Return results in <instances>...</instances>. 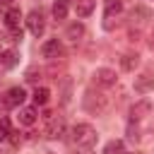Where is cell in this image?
Returning <instances> with one entry per match:
<instances>
[{"mask_svg":"<svg viewBox=\"0 0 154 154\" xmlns=\"http://www.w3.org/2000/svg\"><path fill=\"white\" fill-rule=\"evenodd\" d=\"M96 130L91 128V125H87V123H79V125H75L72 128V137H70V142L77 147V149H91L94 144H96Z\"/></svg>","mask_w":154,"mask_h":154,"instance_id":"1","label":"cell"},{"mask_svg":"<svg viewBox=\"0 0 154 154\" xmlns=\"http://www.w3.org/2000/svg\"><path fill=\"white\" fill-rule=\"evenodd\" d=\"M82 106H84V111H87V113H91V116H101V113L108 108V99H106L103 94H99V91L89 89V91L84 94Z\"/></svg>","mask_w":154,"mask_h":154,"instance_id":"2","label":"cell"},{"mask_svg":"<svg viewBox=\"0 0 154 154\" xmlns=\"http://www.w3.org/2000/svg\"><path fill=\"white\" fill-rule=\"evenodd\" d=\"M22 12L17 10V7H10L7 10V14H5V26L10 29V34L14 36V38H22Z\"/></svg>","mask_w":154,"mask_h":154,"instance_id":"3","label":"cell"},{"mask_svg":"<svg viewBox=\"0 0 154 154\" xmlns=\"http://www.w3.org/2000/svg\"><path fill=\"white\" fill-rule=\"evenodd\" d=\"M26 26H29V31L38 38L41 34H43V29H46V22H43V14L38 12V10H31L29 14H26Z\"/></svg>","mask_w":154,"mask_h":154,"instance_id":"4","label":"cell"},{"mask_svg":"<svg viewBox=\"0 0 154 154\" xmlns=\"http://www.w3.org/2000/svg\"><path fill=\"white\" fill-rule=\"evenodd\" d=\"M116 70H111V67H99L96 72H94V82L96 84H101V87H113L116 84Z\"/></svg>","mask_w":154,"mask_h":154,"instance_id":"5","label":"cell"},{"mask_svg":"<svg viewBox=\"0 0 154 154\" xmlns=\"http://www.w3.org/2000/svg\"><path fill=\"white\" fill-rule=\"evenodd\" d=\"M24 99H26V94H24V89H22V87H10V89L5 91V101H7V106H10V108L22 106V103H24Z\"/></svg>","mask_w":154,"mask_h":154,"instance_id":"6","label":"cell"},{"mask_svg":"<svg viewBox=\"0 0 154 154\" xmlns=\"http://www.w3.org/2000/svg\"><path fill=\"white\" fill-rule=\"evenodd\" d=\"M41 53H43V58H60L63 55V43L58 41V38H51V41H46L43 43V48H41Z\"/></svg>","mask_w":154,"mask_h":154,"instance_id":"7","label":"cell"},{"mask_svg":"<svg viewBox=\"0 0 154 154\" xmlns=\"http://www.w3.org/2000/svg\"><path fill=\"white\" fill-rule=\"evenodd\" d=\"M149 111H152V103H149V101H137V103L130 108V118H132V120H140V118L149 116Z\"/></svg>","mask_w":154,"mask_h":154,"instance_id":"8","label":"cell"},{"mask_svg":"<svg viewBox=\"0 0 154 154\" xmlns=\"http://www.w3.org/2000/svg\"><path fill=\"white\" fill-rule=\"evenodd\" d=\"M48 123H51V125H48V137H51V140L63 137V132H65V123H63L60 118H51Z\"/></svg>","mask_w":154,"mask_h":154,"instance_id":"9","label":"cell"},{"mask_svg":"<svg viewBox=\"0 0 154 154\" xmlns=\"http://www.w3.org/2000/svg\"><path fill=\"white\" fill-rule=\"evenodd\" d=\"M17 118H19L22 125H34V123H36V108H34V106H26V108L19 111Z\"/></svg>","mask_w":154,"mask_h":154,"instance_id":"10","label":"cell"},{"mask_svg":"<svg viewBox=\"0 0 154 154\" xmlns=\"http://www.w3.org/2000/svg\"><path fill=\"white\" fill-rule=\"evenodd\" d=\"M152 87H154V77H152V75H142V77L135 79V91H140V94H144V91L152 89Z\"/></svg>","mask_w":154,"mask_h":154,"instance_id":"11","label":"cell"},{"mask_svg":"<svg viewBox=\"0 0 154 154\" xmlns=\"http://www.w3.org/2000/svg\"><path fill=\"white\" fill-rule=\"evenodd\" d=\"M96 7V0H77V17H89Z\"/></svg>","mask_w":154,"mask_h":154,"instance_id":"12","label":"cell"},{"mask_svg":"<svg viewBox=\"0 0 154 154\" xmlns=\"http://www.w3.org/2000/svg\"><path fill=\"white\" fill-rule=\"evenodd\" d=\"M48 96H51V91H48L46 87H36V89H34V103H36V106H46V103H48Z\"/></svg>","mask_w":154,"mask_h":154,"instance_id":"13","label":"cell"},{"mask_svg":"<svg viewBox=\"0 0 154 154\" xmlns=\"http://www.w3.org/2000/svg\"><path fill=\"white\" fill-rule=\"evenodd\" d=\"M137 63H140L137 53H125V55L120 58V65H123L125 70H135V67H137Z\"/></svg>","mask_w":154,"mask_h":154,"instance_id":"14","label":"cell"},{"mask_svg":"<svg viewBox=\"0 0 154 154\" xmlns=\"http://www.w3.org/2000/svg\"><path fill=\"white\" fill-rule=\"evenodd\" d=\"M53 17H55V19H65V17H67V0H55V5H53Z\"/></svg>","mask_w":154,"mask_h":154,"instance_id":"15","label":"cell"},{"mask_svg":"<svg viewBox=\"0 0 154 154\" xmlns=\"http://www.w3.org/2000/svg\"><path fill=\"white\" fill-rule=\"evenodd\" d=\"M84 36V26L82 24H70V29H67V38L70 41H79Z\"/></svg>","mask_w":154,"mask_h":154,"instance_id":"16","label":"cell"},{"mask_svg":"<svg viewBox=\"0 0 154 154\" xmlns=\"http://www.w3.org/2000/svg\"><path fill=\"white\" fill-rule=\"evenodd\" d=\"M103 5H106V17H113V14H118L123 10V2L120 0H106Z\"/></svg>","mask_w":154,"mask_h":154,"instance_id":"17","label":"cell"},{"mask_svg":"<svg viewBox=\"0 0 154 154\" xmlns=\"http://www.w3.org/2000/svg\"><path fill=\"white\" fill-rule=\"evenodd\" d=\"M103 154H123V142L120 140H111L103 147Z\"/></svg>","mask_w":154,"mask_h":154,"instance_id":"18","label":"cell"},{"mask_svg":"<svg viewBox=\"0 0 154 154\" xmlns=\"http://www.w3.org/2000/svg\"><path fill=\"white\" fill-rule=\"evenodd\" d=\"M14 63H17V51H7V53L2 55V65H5V67H12Z\"/></svg>","mask_w":154,"mask_h":154,"instance_id":"19","label":"cell"},{"mask_svg":"<svg viewBox=\"0 0 154 154\" xmlns=\"http://www.w3.org/2000/svg\"><path fill=\"white\" fill-rule=\"evenodd\" d=\"M5 140H10V125H7V120H0V142H5Z\"/></svg>","mask_w":154,"mask_h":154,"instance_id":"20","label":"cell"},{"mask_svg":"<svg viewBox=\"0 0 154 154\" xmlns=\"http://www.w3.org/2000/svg\"><path fill=\"white\" fill-rule=\"evenodd\" d=\"M10 106H7V101H5V94H0V111H7Z\"/></svg>","mask_w":154,"mask_h":154,"instance_id":"21","label":"cell"},{"mask_svg":"<svg viewBox=\"0 0 154 154\" xmlns=\"http://www.w3.org/2000/svg\"><path fill=\"white\" fill-rule=\"evenodd\" d=\"M10 2H12V0H0V5H10Z\"/></svg>","mask_w":154,"mask_h":154,"instance_id":"22","label":"cell"},{"mask_svg":"<svg viewBox=\"0 0 154 154\" xmlns=\"http://www.w3.org/2000/svg\"><path fill=\"white\" fill-rule=\"evenodd\" d=\"M123 154H125V152H123Z\"/></svg>","mask_w":154,"mask_h":154,"instance_id":"23","label":"cell"}]
</instances>
